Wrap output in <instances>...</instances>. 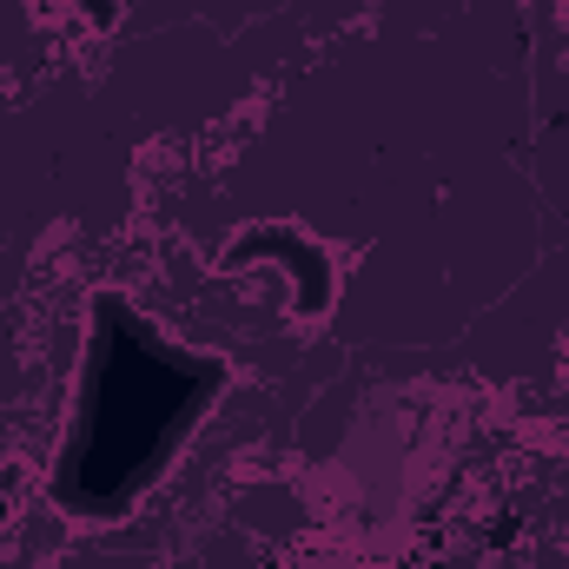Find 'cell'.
<instances>
[{"label": "cell", "mask_w": 569, "mask_h": 569, "mask_svg": "<svg viewBox=\"0 0 569 569\" xmlns=\"http://www.w3.org/2000/svg\"><path fill=\"white\" fill-rule=\"evenodd\" d=\"M563 7H569V0H563Z\"/></svg>", "instance_id": "2"}, {"label": "cell", "mask_w": 569, "mask_h": 569, "mask_svg": "<svg viewBox=\"0 0 569 569\" xmlns=\"http://www.w3.org/2000/svg\"><path fill=\"white\" fill-rule=\"evenodd\" d=\"M226 365L172 345L120 291L93 298V351L80 378V405L53 470V503L67 517H120L140 490L179 457L192 425L212 411Z\"/></svg>", "instance_id": "1"}]
</instances>
